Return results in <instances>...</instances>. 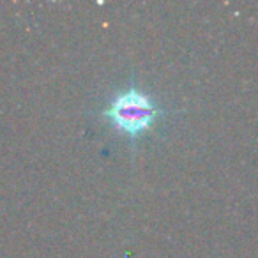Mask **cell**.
<instances>
[{
  "mask_svg": "<svg viewBox=\"0 0 258 258\" xmlns=\"http://www.w3.org/2000/svg\"><path fill=\"white\" fill-rule=\"evenodd\" d=\"M166 115V108L161 106L147 90L140 89L133 76L125 89L117 90L110 101L97 110V117L113 131L124 135L131 145L165 120Z\"/></svg>",
  "mask_w": 258,
  "mask_h": 258,
  "instance_id": "cell-1",
  "label": "cell"
}]
</instances>
